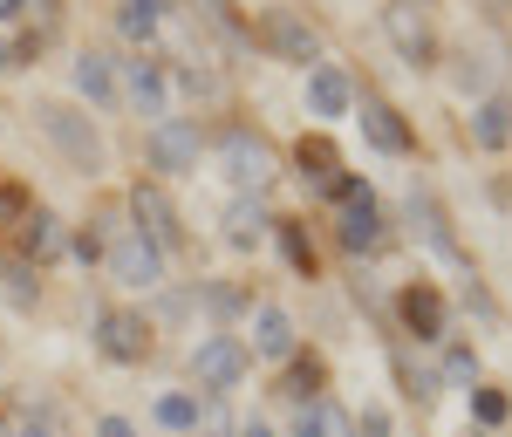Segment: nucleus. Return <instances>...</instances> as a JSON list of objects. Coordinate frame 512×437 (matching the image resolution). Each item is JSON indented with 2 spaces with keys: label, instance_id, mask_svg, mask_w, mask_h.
<instances>
[{
  "label": "nucleus",
  "instance_id": "1",
  "mask_svg": "<svg viewBox=\"0 0 512 437\" xmlns=\"http://www.w3.org/2000/svg\"><path fill=\"white\" fill-rule=\"evenodd\" d=\"M35 123H41V137L76 164L82 178H96V171H103V137H96V123L82 117V110H69V103H41Z\"/></svg>",
  "mask_w": 512,
  "mask_h": 437
},
{
  "label": "nucleus",
  "instance_id": "2",
  "mask_svg": "<svg viewBox=\"0 0 512 437\" xmlns=\"http://www.w3.org/2000/svg\"><path fill=\"white\" fill-rule=\"evenodd\" d=\"M246 369H253V349L239 335H205L192 349V376H198V390H212V397H226Z\"/></svg>",
  "mask_w": 512,
  "mask_h": 437
},
{
  "label": "nucleus",
  "instance_id": "3",
  "mask_svg": "<svg viewBox=\"0 0 512 437\" xmlns=\"http://www.w3.org/2000/svg\"><path fill=\"white\" fill-rule=\"evenodd\" d=\"M117 82H123V103H130L137 117H151V123L171 117V76H164V62H151V55L117 62Z\"/></svg>",
  "mask_w": 512,
  "mask_h": 437
},
{
  "label": "nucleus",
  "instance_id": "4",
  "mask_svg": "<svg viewBox=\"0 0 512 437\" xmlns=\"http://www.w3.org/2000/svg\"><path fill=\"white\" fill-rule=\"evenodd\" d=\"M383 35L396 41V55H403L410 69H431V62H437V35H431V14H424L417 0H396V7H383Z\"/></svg>",
  "mask_w": 512,
  "mask_h": 437
},
{
  "label": "nucleus",
  "instance_id": "5",
  "mask_svg": "<svg viewBox=\"0 0 512 437\" xmlns=\"http://www.w3.org/2000/svg\"><path fill=\"white\" fill-rule=\"evenodd\" d=\"M335 199H342V246H349V253H376V246H383V212L369 199V185H362V178H342Z\"/></svg>",
  "mask_w": 512,
  "mask_h": 437
},
{
  "label": "nucleus",
  "instance_id": "6",
  "mask_svg": "<svg viewBox=\"0 0 512 437\" xmlns=\"http://www.w3.org/2000/svg\"><path fill=\"white\" fill-rule=\"evenodd\" d=\"M260 41L274 48L280 62H294V69H315L321 62V48H315V28L294 14V7H267L260 14Z\"/></svg>",
  "mask_w": 512,
  "mask_h": 437
},
{
  "label": "nucleus",
  "instance_id": "7",
  "mask_svg": "<svg viewBox=\"0 0 512 437\" xmlns=\"http://www.w3.org/2000/svg\"><path fill=\"white\" fill-rule=\"evenodd\" d=\"M130 212H137V233L151 239L158 253H171V246L185 239V226H178V205L164 199V185H151V178H137V185H130Z\"/></svg>",
  "mask_w": 512,
  "mask_h": 437
},
{
  "label": "nucleus",
  "instance_id": "8",
  "mask_svg": "<svg viewBox=\"0 0 512 437\" xmlns=\"http://www.w3.org/2000/svg\"><path fill=\"white\" fill-rule=\"evenodd\" d=\"M151 164H158L164 178H185V171H198V123H185V117H164V123H151Z\"/></svg>",
  "mask_w": 512,
  "mask_h": 437
},
{
  "label": "nucleus",
  "instance_id": "9",
  "mask_svg": "<svg viewBox=\"0 0 512 437\" xmlns=\"http://www.w3.org/2000/svg\"><path fill=\"white\" fill-rule=\"evenodd\" d=\"M110 274H117L123 287H137V294H151V287H164V253L144 233H123L117 246H110Z\"/></svg>",
  "mask_w": 512,
  "mask_h": 437
},
{
  "label": "nucleus",
  "instance_id": "10",
  "mask_svg": "<svg viewBox=\"0 0 512 437\" xmlns=\"http://www.w3.org/2000/svg\"><path fill=\"white\" fill-rule=\"evenodd\" d=\"M219 158H226V178L246 185V192H260V185L274 178V151H267L253 130H226V137H219Z\"/></svg>",
  "mask_w": 512,
  "mask_h": 437
},
{
  "label": "nucleus",
  "instance_id": "11",
  "mask_svg": "<svg viewBox=\"0 0 512 437\" xmlns=\"http://www.w3.org/2000/svg\"><path fill=\"white\" fill-rule=\"evenodd\" d=\"M96 349L110 362H144L151 356V328L137 315H123V308H103V315H96Z\"/></svg>",
  "mask_w": 512,
  "mask_h": 437
},
{
  "label": "nucleus",
  "instance_id": "12",
  "mask_svg": "<svg viewBox=\"0 0 512 437\" xmlns=\"http://www.w3.org/2000/svg\"><path fill=\"white\" fill-rule=\"evenodd\" d=\"M396 315H403V328H410L417 342H444V294H437L431 280H410V287L396 294Z\"/></svg>",
  "mask_w": 512,
  "mask_h": 437
},
{
  "label": "nucleus",
  "instance_id": "13",
  "mask_svg": "<svg viewBox=\"0 0 512 437\" xmlns=\"http://www.w3.org/2000/svg\"><path fill=\"white\" fill-rule=\"evenodd\" d=\"M69 76H76V96H89L96 110H117V103H123V82H117V62H110V55H96V48H82V55H76V69H69Z\"/></svg>",
  "mask_w": 512,
  "mask_h": 437
},
{
  "label": "nucleus",
  "instance_id": "14",
  "mask_svg": "<svg viewBox=\"0 0 512 437\" xmlns=\"http://www.w3.org/2000/svg\"><path fill=\"white\" fill-rule=\"evenodd\" d=\"M253 356H267V362L294 356V315L274 308V301H260V308H253Z\"/></svg>",
  "mask_w": 512,
  "mask_h": 437
},
{
  "label": "nucleus",
  "instance_id": "15",
  "mask_svg": "<svg viewBox=\"0 0 512 437\" xmlns=\"http://www.w3.org/2000/svg\"><path fill=\"white\" fill-rule=\"evenodd\" d=\"M362 137H369L376 151H390V158H410V144H417V137H410V123L396 117L390 103H376V96L362 103Z\"/></svg>",
  "mask_w": 512,
  "mask_h": 437
},
{
  "label": "nucleus",
  "instance_id": "16",
  "mask_svg": "<svg viewBox=\"0 0 512 437\" xmlns=\"http://www.w3.org/2000/svg\"><path fill=\"white\" fill-rule=\"evenodd\" d=\"M349 103H355L349 76L328 69V62H315V69H308V110H315V117H349Z\"/></svg>",
  "mask_w": 512,
  "mask_h": 437
},
{
  "label": "nucleus",
  "instance_id": "17",
  "mask_svg": "<svg viewBox=\"0 0 512 437\" xmlns=\"http://www.w3.org/2000/svg\"><path fill=\"white\" fill-rule=\"evenodd\" d=\"M472 144L478 151H506L512 144V103L506 96H485V103L472 110Z\"/></svg>",
  "mask_w": 512,
  "mask_h": 437
},
{
  "label": "nucleus",
  "instance_id": "18",
  "mask_svg": "<svg viewBox=\"0 0 512 437\" xmlns=\"http://www.w3.org/2000/svg\"><path fill=\"white\" fill-rule=\"evenodd\" d=\"M294 164H301V178H315V185H342V158H335V144L328 137H301V151H294Z\"/></svg>",
  "mask_w": 512,
  "mask_h": 437
},
{
  "label": "nucleus",
  "instance_id": "19",
  "mask_svg": "<svg viewBox=\"0 0 512 437\" xmlns=\"http://www.w3.org/2000/svg\"><path fill=\"white\" fill-rule=\"evenodd\" d=\"M294 437H355L349 417L335 410V403H301L294 410Z\"/></svg>",
  "mask_w": 512,
  "mask_h": 437
},
{
  "label": "nucleus",
  "instance_id": "20",
  "mask_svg": "<svg viewBox=\"0 0 512 437\" xmlns=\"http://www.w3.org/2000/svg\"><path fill=\"white\" fill-rule=\"evenodd\" d=\"M21 253H28V260H48V253H62V226H55L41 205L28 212V219H21Z\"/></svg>",
  "mask_w": 512,
  "mask_h": 437
},
{
  "label": "nucleus",
  "instance_id": "21",
  "mask_svg": "<svg viewBox=\"0 0 512 437\" xmlns=\"http://www.w3.org/2000/svg\"><path fill=\"white\" fill-rule=\"evenodd\" d=\"M410 219L424 226V239H431V246L444 253V260H458V239H451V226H444V212H437V205L424 199V192H410Z\"/></svg>",
  "mask_w": 512,
  "mask_h": 437
},
{
  "label": "nucleus",
  "instance_id": "22",
  "mask_svg": "<svg viewBox=\"0 0 512 437\" xmlns=\"http://www.w3.org/2000/svg\"><path fill=\"white\" fill-rule=\"evenodd\" d=\"M274 233H280V246H287V267L315 280V246H308V233H301V219H274Z\"/></svg>",
  "mask_w": 512,
  "mask_h": 437
},
{
  "label": "nucleus",
  "instance_id": "23",
  "mask_svg": "<svg viewBox=\"0 0 512 437\" xmlns=\"http://www.w3.org/2000/svg\"><path fill=\"white\" fill-rule=\"evenodd\" d=\"M321 383H328V369H321L315 356L294 362V369H287V397H294V410H301V403H321Z\"/></svg>",
  "mask_w": 512,
  "mask_h": 437
},
{
  "label": "nucleus",
  "instance_id": "24",
  "mask_svg": "<svg viewBox=\"0 0 512 437\" xmlns=\"http://www.w3.org/2000/svg\"><path fill=\"white\" fill-rule=\"evenodd\" d=\"M0 294L14 301V308H35V294H41V280L21 267V260H0Z\"/></svg>",
  "mask_w": 512,
  "mask_h": 437
},
{
  "label": "nucleus",
  "instance_id": "25",
  "mask_svg": "<svg viewBox=\"0 0 512 437\" xmlns=\"http://www.w3.org/2000/svg\"><path fill=\"white\" fill-rule=\"evenodd\" d=\"M158 424L164 431H198V397H185V390L158 397Z\"/></svg>",
  "mask_w": 512,
  "mask_h": 437
},
{
  "label": "nucleus",
  "instance_id": "26",
  "mask_svg": "<svg viewBox=\"0 0 512 437\" xmlns=\"http://www.w3.org/2000/svg\"><path fill=\"white\" fill-rule=\"evenodd\" d=\"M35 48H41V41H28L21 28H0V76H7V69H28Z\"/></svg>",
  "mask_w": 512,
  "mask_h": 437
},
{
  "label": "nucleus",
  "instance_id": "27",
  "mask_svg": "<svg viewBox=\"0 0 512 437\" xmlns=\"http://www.w3.org/2000/svg\"><path fill=\"white\" fill-rule=\"evenodd\" d=\"M260 226H267V219H260V205H233V212H226V239H233V246L260 239Z\"/></svg>",
  "mask_w": 512,
  "mask_h": 437
},
{
  "label": "nucleus",
  "instance_id": "28",
  "mask_svg": "<svg viewBox=\"0 0 512 437\" xmlns=\"http://www.w3.org/2000/svg\"><path fill=\"white\" fill-rule=\"evenodd\" d=\"M28 212H35V205H28V192H21V185H0V219H7V226H21Z\"/></svg>",
  "mask_w": 512,
  "mask_h": 437
},
{
  "label": "nucleus",
  "instance_id": "29",
  "mask_svg": "<svg viewBox=\"0 0 512 437\" xmlns=\"http://www.w3.org/2000/svg\"><path fill=\"white\" fill-rule=\"evenodd\" d=\"M472 417L478 424H499V417H506V397H499V390H472Z\"/></svg>",
  "mask_w": 512,
  "mask_h": 437
},
{
  "label": "nucleus",
  "instance_id": "30",
  "mask_svg": "<svg viewBox=\"0 0 512 437\" xmlns=\"http://www.w3.org/2000/svg\"><path fill=\"white\" fill-rule=\"evenodd\" d=\"M362 437H390V410H362Z\"/></svg>",
  "mask_w": 512,
  "mask_h": 437
},
{
  "label": "nucleus",
  "instance_id": "31",
  "mask_svg": "<svg viewBox=\"0 0 512 437\" xmlns=\"http://www.w3.org/2000/svg\"><path fill=\"white\" fill-rule=\"evenodd\" d=\"M451 376H458V383H472V376H478V362H472V349H451Z\"/></svg>",
  "mask_w": 512,
  "mask_h": 437
},
{
  "label": "nucleus",
  "instance_id": "32",
  "mask_svg": "<svg viewBox=\"0 0 512 437\" xmlns=\"http://www.w3.org/2000/svg\"><path fill=\"white\" fill-rule=\"evenodd\" d=\"M96 437H137V424H130V417H103V424H96Z\"/></svg>",
  "mask_w": 512,
  "mask_h": 437
},
{
  "label": "nucleus",
  "instance_id": "33",
  "mask_svg": "<svg viewBox=\"0 0 512 437\" xmlns=\"http://www.w3.org/2000/svg\"><path fill=\"white\" fill-rule=\"evenodd\" d=\"M21 14H28V0H0V28H14Z\"/></svg>",
  "mask_w": 512,
  "mask_h": 437
},
{
  "label": "nucleus",
  "instance_id": "34",
  "mask_svg": "<svg viewBox=\"0 0 512 437\" xmlns=\"http://www.w3.org/2000/svg\"><path fill=\"white\" fill-rule=\"evenodd\" d=\"M14 437H55V431H41V424H21V431H14Z\"/></svg>",
  "mask_w": 512,
  "mask_h": 437
},
{
  "label": "nucleus",
  "instance_id": "35",
  "mask_svg": "<svg viewBox=\"0 0 512 437\" xmlns=\"http://www.w3.org/2000/svg\"><path fill=\"white\" fill-rule=\"evenodd\" d=\"M239 437H274V431H267V424H246V431H239Z\"/></svg>",
  "mask_w": 512,
  "mask_h": 437
},
{
  "label": "nucleus",
  "instance_id": "36",
  "mask_svg": "<svg viewBox=\"0 0 512 437\" xmlns=\"http://www.w3.org/2000/svg\"><path fill=\"white\" fill-rule=\"evenodd\" d=\"M417 7H424V0H417Z\"/></svg>",
  "mask_w": 512,
  "mask_h": 437
}]
</instances>
